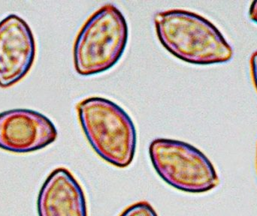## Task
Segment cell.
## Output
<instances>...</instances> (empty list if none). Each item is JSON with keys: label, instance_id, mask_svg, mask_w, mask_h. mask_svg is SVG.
Returning a JSON list of instances; mask_svg holds the SVG:
<instances>
[{"label": "cell", "instance_id": "obj_5", "mask_svg": "<svg viewBox=\"0 0 257 216\" xmlns=\"http://www.w3.org/2000/svg\"><path fill=\"white\" fill-rule=\"evenodd\" d=\"M57 131L51 119L28 109L0 113V148L17 153L40 150L55 141Z\"/></svg>", "mask_w": 257, "mask_h": 216}, {"label": "cell", "instance_id": "obj_9", "mask_svg": "<svg viewBox=\"0 0 257 216\" xmlns=\"http://www.w3.org/2000/svg\"><path fill=\"white\" fill-rule=\"evenodd\" d=\"M250 66H251V74L253 83H254L257 90V51L252 54L251 59H250Z\"/></svg>", "mask_w": 257, "mask_h": 216}, {"label": "cell", "instance_id": "obj_8", "mask_svg": "<svg viewBox=\"0 0 257 216\" xmlns=\"http://www.w3.org/2000/svg\"><path fill=\"white\" fill-rule=\"evenodd\" d=\"M120 216H158V215L148 202L140 201L128 206Z\"/></svg>", "mask_w": 257, "mask_h": 216}, {"label": "cell", "instance_id": "obj_2", "mask_svg": "<svg viewBox=\"0 0 257 216\" xmlns=\"http://www.w3.org/2000/svg\"><path fill=\"white\" fill-rule=\"evenodd\" d=\"M77 111L84 134L97 155L120 168L130 165L136 153V131L127 113L100 97L81 101Z\"/></svg>", "mask_w": 257, "mask_h": 216}, {"label": "cell", "instance_id": "obj_3", "mask_svg": "<svg viewBox=\"0 0 257 216\" xmlns=\"http://www.w3.org/2000/svg\"><path fill=\"white\" fill-rule=\"evenodd\" d=\"M128 25L120 10L106 4L84 24L74 45L77 73L84 76L102 73L120 60L128 40Z\"/></svg>", "mask_w": 257, "mask_h": 216}, {"label": "cell", "instance_id": "obj_1", "mask_svg": "<svg viewBox=\"0 0 257 216\" xmlns=\"http://www.w3.org/2000/svg\"><path fill=\"white\" fill-rule=\"evenodd\" d=\"M154 24L160 43L183 61L208 66L227 63L233 57L220 30L197 14L180 9L157 12Z\"/></svg>", "mask_w": 257, "mask_h": 216}, {"label": "cell", "instance_id": "obj_7", "mask_svg": "<svg viewBox=\"0 0 257 216\" xmlns=\"http://www.w3.org/2000/svg\"><path fill=\"white\" fill-rule=\"evenodd\" d=\"M37 209L39 216H87L84 191L69 170L51 172L39 192Z\"/></svg>", "mask_w": 257, "mask_h": 216}, {"label": "cell", "instance_id": "obj_4", "mask_svg": "<svg viewBox=\"0 0 257 216\" xmlns=\"http://www.w3.org/2000/svg\"><path fill=\"white\" fill-rule=\"evenodd\" d=\"M151 162L159 176L184 192H208L220 183L214 165L199 149L185 142L158 138L149 146Z\"/></svg>", "mask_w": 257, "mask_h": 216}, {"label": "cell", "instance_id": "obj_11", "mask_svg": "<svg viewBox=\"0 0 257 216\" xmlns=\"http://www.w3.org/2000/svg\"><path fill=\"white\" fill-rule=\"evenodd\" d=\"M256 166H257V150H256Z\"/></svg>", "mask_w": 257, "mask_h": 216}, {"label": "cell", "instance_id": "obj_6", "mask_svg": "<svg viewBox=\"0 0 257 216\" xmlns=\"http://www.w3.org/2000/svg\"><path fill=\"white\" fill-rule=\"evenodd\" d=\"M36 41L27 23L16 15L0 22V87L19 82L31 69L36 57Z\"/></svg>", "mask_w": 257, "mask_h": 216}, {"label": "cell", "instance_id": "obj_10", "mask_svg": "<svg viewBox=\"0 0 257 216\" xmlns=\"http://www.w3.org/2000/svg\"><path fill=\"white\" fill-rule=\"evenodd\" d=\"M249 17L250 19L257 24V0H255L250 5L249 9Z\"/></svg>", "mask_w": 257, "mask_h": 216}]
</instances>
